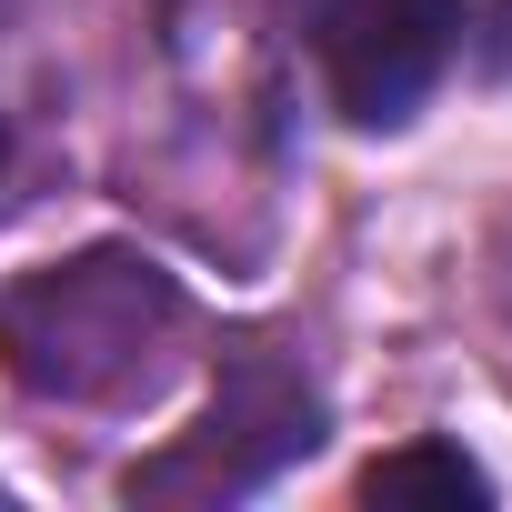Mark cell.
I'll return each instance as SVG.
<instances>
[{"instance_id": "1", "label": "cell", "mask_w": 512, "mask_h": 512, "mask_svg": "<svg viewBox=\"0 0 512 512\" xmlns=\"http://www.w3.org/2000/svg\"><path fill=\"white\" fill-rule=\"evenodd\" d=\"M191 332V292L151 251H71L0 292V362L41 402H141Z\"/></svg>"}, {"instance_id": "2", "label": "cell", "mask_w": 512, "mask_h": 512, "mask_svg": "<svg viewBox=\"0 0 512 512\" xmlns=\"http://www.w3.org/2000/svg\"><path fill=\"white\" fill-rule=\"evenodd\" d=\"M312 442H322V392H312V372H302L282 342H241V352H221V382H211V402L191 412V432H171L151 462L121 472V502L211 512V502H241V492L282 482Z\"/></svg>"}, {"instance_id": "3", "label": "cell", "mask_w": 512, "mask_h": 512, "mask_svg": "<svg viewBox=\"0 0 512 512\" xmlns=\"http://www.w3.org/2000/svg\"><path fill=\"white\" fill-rule=\"evenodd\" d=\"M322 91L362 131H402L472 51V0H302Z\"/></svg>"}, {"instance_id": "4", "label": "cell", "mask_w": 512, "mask_h": 512, "mask_svg": "<svg viewBox=\"0 0 512 512\" xmlns=\"http://www.w3.org/2000/svg\"><path fill=\"white\" fill-rule=\"evenodd\" d=\"M362 502H492V472L462 452V442H402L362 472Z\"/></svg>"}, {"instance_id": "5", "label": "cell", "mask_w": 512, "mask_h": 512, "mask_svg": "<svg viewBox=\"0 0 512 512\" xmlns=\"http://www.w3.org/2000/svg\"><path fill=\"white\" fill-rule=\"evenodd\" d=\"M0 161H11V131H0Z\"/></svg>"}, {"instance_id": "6", "label": "cell", "mask_w": 512, "mask_h": 512, "mask_svg": "<svg viewBox=\"0 0 512 512\" xmlns=\"http://www.w3.org/2000/svg\"><path fill=\"white\" fill-rule=\"evenodd\" d=\"M0 21H11V0H0Z\"/></svg>"}]
</instances>
